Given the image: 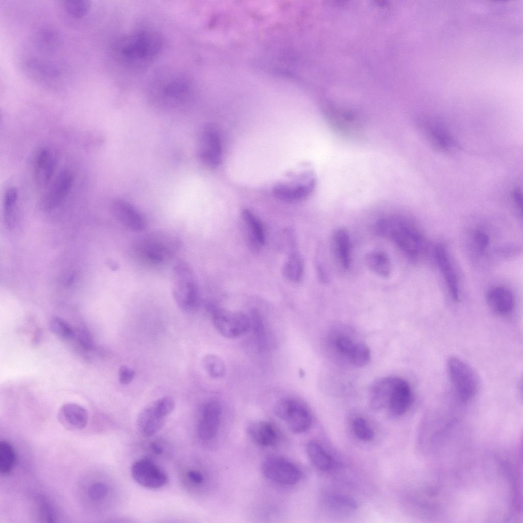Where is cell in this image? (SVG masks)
Masks as SVG:
<instances>
[{
	"label": "cell",
	"instance_id": "cell-1",
	"mask_svg": "<svg viewBox=\"0 0 523 523\" xmlns=\"http://www.w3.org/2000/svg\"><path fill=\"white\" fill-rule=\"evenodd\" d=\"M163 47L160 34L152 29H141L117 38L112 45L114 57L123 67L141 71L150 66L159 56Z\"/></svg>",
	"mask_w": 523,
	"mask_h": 523
},
{
	"label": "cell",
	"instance_id": "cell-2",
	"mask_svg": "<svg viewBox=\"0 0 523 523\" xmlns=\"http://www.w3.org/2000/svg\"><path fill=\"white\" fill-rule=\"evenodd\" d=\"M370 405L376 411L388 408L393 415L401 416L410 408L413 394L410 384L397 376H389L378 380L373 386L370 394Z\"/></svg>",
	"mask_w": 523,
	"mask_h": 523
},
{
	"label": "cell",
	"instance_id": "cell-3",
	"mask_svg": "<svg viewBox=\"0 0 523 523\" xmlns=\"http://www.w3.org/2000/svg\"><path fill=\"white\" fill-rule=\"evenodd\" d=\"M375 229L377 233L390 239L411 258L419 257L426 250L424 236L409 220L402 217L381 218L376 222Z\"/></svg>",
	"mask_w": 523,
	"mask_h": 523
},
{
	"label": "cell",
	"instance_id": "cell-4",
	"mask_svg": "<svg viewBox=\"0 0 523 523\" xmlns=\"http://www.w3.org/2000/svg\"><path fill=\"white\" fill-rule=\"evenodd\" d=\"M172 295L179 308L191 314L198 310L200 294L196 277L189 265L178 262L172 269Z\"/></svg>",
	"mask_w": 523,
	"mask_h": 523
},
{
	"label": "cell",
	"instance_id": "cell-5",
	"mask_svg": "<svg viewBox=\"0 0 523 523\" xmlns=\"http://www.w3.org/2000/svg\"><path fill=\"white\" fill-rule=\"evenodd\" d=\"M323 106L328 124L338 133L349 137H358L364 129L360 114L354 109L327 98Z\"/></svg>",
	"mask_w": 523,
	"mask_h": 523
},
{
	"label": "cell",
	"instance_id": "cell-6",
	"mask_svg": "<svg viewBox=\"0 0 523 523\" xmlns=\"http://www.w3.org/2000/svg\"><path fill=\"white\" fill-rule=\"evenodd\" d=\"M179 245V242L173 237L162 233H152L137 243L135 251L143 261L159 265L172 257Z\"/></svg>",
	"mask_w": 523,
	"mask_h": 523
},
{
	"label": "cell",
	"instance_id": "cell-7",
	"mask_svg": "<svg viewBox=\"0 0 523 523\" xmlns=\"http://www.w3.org/2000/svg\"><path fill=\"white\" fill-rule=\"evenodd\" d=\"M154 85L153 94L159 102L176 106L186 102L193 96V84L188 78L180 74H170L158 79Z\"/></svg>",
	"mask_w": 523,
	"mask_h": 523
},
{
	"label": "cell",
	"instance_id": "cell-8",
	"mask_svg": "<svg viewBox=\"0 0 523 523\" xmlns=\"http://www.w3.org/2000/svg\"><path fill=\"white\" fill-rule=\"evenodd\" d=\"M447 372L454 392L460 400L467 401L475 396L479 386L478 377L467 363L458 357H450Z\"/></svg>",
	"mask_w": 523,
	"mask_h": 523
},
{
	"label": "cell",
	"instance_id": "cell-9",
	"mask_svg": "<svg viewBox=\"0 0 523 523\" xmlns=\"http://www.w3.org/2000/svg\"><path fill=\"white\" fill-rule=\"evenodd\" d=\"M276 415L284 421L291 431L301 433L310 429L312 423L311 414L299 401L292 398H283L274 407Z\"/></svg>",
	"mask_w": 523,
	"mask_h": 523
},
{
	"label": "cell",
	"instance_id": "cell-10",
	"mask_svg": "<svg viewBox=\"0 0 523 523\" xmlns=\"http://www.w3.org/2000/svg\"><path fill=\"white\" fill-rule=\"evenodd\" d=\"M212 321L217 330L224 337L233 339L245 334L250 326L249 318L241 312H232L209 304Z\"/></svg>",
	"mask_w": 523,
	"mask_h": 523
},
{
	"label": "cell",
	"instance_id": "cell-11",
	"mask_svg": "<svg viewBox=\"0 0 523 523\" xmlns=\"http://www.w3.org/2000/svg\"><path fill=\"white\" fill-rule=\"evenodd\" d=\"M262 470L268 480L284 485L295 484L301 478V472L297 466L278 456L265 458L262 462Z\"/></svg>",
	"mask_w": 523,
	"mask_h": 523
},
{
	"label": "cell",
	"instance_id": "cell-12",
	"mask_svg": "<svg viewBox=\"0 0 523 523\" xmlns=\"http://www.w3.org/2000/svg\"><path fill=\"white\" fill-rule=\"evenodd\" d=\"M74 180V174L70 170H61L39 199L40 209L48 211L59 206L68 195Z\"/></svg>",
	"mask_w": 523,
	"mask_h": 523
},
{
	"label": "cell",
	"instance_id": "cell-13",
	"mask_svg": "<svg viewBox=\"0 0 523 523\" xmlns=\"http://www.w3.org/2000/svg\"><path fill=\"white\" fill-rule=\"evenodd\" d=\"M198 156L206 166L217 168L221 162L222 145L218 130L206 125L201 129L198 137Z\"/></svg>",
	"mask_w": 523,
	"mask_h": 523
},
{
	"label": "cell",
	"instance_id": "cell-14",
	"mask_svg": "<svg viewBox=\"0 0 523 523\" xmlns=\"http://www.w3.org/2000/svg\"><path fill=\"white\" fill-rule=\"evenodd\" d=\"M133 480L140 485L149 489H158L168 481L165 472L152 460L144 458L133 463L131 468Z\"/></svg>",
	"mask_w": 523,
	"mask_h": 523
},
{
	"label": "cell",
	"instance_id": "cell-15",
	"mask_svg": "<svg viewBox=\"0 0 523 523\" xmlns=\"http://www.w3.org/2000/svg\"><path fill=\"white\" fill-rule=\"evenodd\" d=\"M57 158L52 149L42 147L37 150L32 161V173L36 185L43 188L47 186L54 176Z\"/></svg>",
	"mask_w": 523,
	"mask_h": 523
},
{
	"label": "cell",
	"instance_id": "cell-16",
	"mask_svg": "<svg viewBox=\"0 0 523 523\" xmlns=\"http://www.w3.org/2000/svg\"><path fill=\"white\" fill-rule=\"evenodd\" d=\"M334 346L337 352L343 356L352 365L362 367L370 360V352L365 344L354 341L346 335L337 336L334 340Z\"/></svg>",
	"mask_w": 523,
	"mask_h": 523
},
{
	"label": "cell",
	"instance_id": "cell-17",
	"mask_svg": "<svg viewBox=\"0 0 523 523\" xmlns=\"http://www.w3.org/2000/svg\"><path fill=\"white\" fill-rule=\"evenodd\" d=\"M113 216L122 224L131 231L140 232L146 227L141 214L130 203L122 199H115L110 204Z\"/></svg>",
	"mask_w": 523,
	"mask_h": 523
},
{
	"label": "cell",
	"instance_id": "cell-18",
	"mask_svg": "<svg viewBox=\"0 0 523 523\" xmlns=\"http://www.w3.org/2000/svg\"><path fill=\"white\" fill-rule=\"evenodd\" d=\"M316 184L315 177L311 174L301 182L294 185L279 183L275 185L273 192L278 199L294 202L307 197L313 191Z\"/></svg>",
	"mask_w": 523,
	"mask_h": 523
},
{
	"label": "cell",
	"instance_id": "cell-19",
	"mask_svg": "<svg viewBox=\"0 0 523 523\" xmlns=\"http://www.w3.org/2000/svg\"><path fill=\"white\" fill-rule=\"evenodd\" d=\"M59 423L70 431L84 429L87 425L89 416L87 410L80 405L68 402L62 405L57 413Z\"/></svg>",
	"mask_w": 523,
	"mask_h": 523
},
{
	"label": "cell",
	"instance_id": "cell-20",
	"mask_svg": "<svg viewBox=\"0 0 523 523\" xmlns=\"http://www.w3.org/2000/svg\"><path fill=\"white\" fill-rule=\"evenodd\" d=\"M421 128L430 143L442 151H448L453 146L452 137L447 128L438 120L432 118L423 120Z\"/></svg>",
	"mask_w": 523,
	"mask_h": 523
},
{
	"label": "cell",
	"instance_id": "cell-21",
	"mask_svg": "<svg viewBox=\"0 0 523 523\" xmlns=\"http://www.w3.org/2000/svg\"><path fill=\"white\" fill-rule=\"evenodd\" d=\"M221 414V407L218 402L210 401L205 403L197 429L198 436L202 440L208 441L215 437L219 429Z\"/></svg>",
	"mask_w": 523,
	"mask_h": 523
},
{
	"label": "cell",
	"instance_id": "cell-22",
	"mask_svg": "<svg viewBox=\"0 0 523 523\" xmlns=\"http://www.w3.org/2000/svg\"><path fill=\"white\" fill-rule=\"evenodd\" d=\"M242 229L248 244L252 249H260L265 242V231L261 221L247 209L242 211Z\"/></svg>",
	"mask_w": 523,
	"mask_h": 523
},
{
	"label": "cell",
	"instance_id": "cell-23",
	"mask_svg": "<svg viewBox=\"0 0 523 523\" xmlns=\"http://www.w3.org/2000/svg\"><path fill=\"white\" fill-rule=\"evenodd\" d=\"M165 418L156 411L152 402L139 413L137 419L138 429L143 436H152L163 427Z\"/></svg>",
	"mask_w": 523,
	"mask_h": 523
},
{
	"label": "cell",
	"instance_id": "cell-24",
	"mask_svg": "<svg viewBox=\"0 0 523 523\" xmlns=\"http://www.w3.org/2000/svg\"><path fill=\"white\" fill-rule=\"evenodd\" d=\"M247 433L254 442L263 446H273L277 443L279 438L275 426L265 421L250 423L247 427Z\"/></svg>",
	"mask_w": 523,
	"mask_h": 523
},
{
	"label": "cell",
	"instance_id": "cell-25",
	"mask_svg": "<svg viewBox=\"0 0 523 523\" xmlns=\"http://www.w3.org/2000/svg\"><path fill=\"white\" fill-rule=\"evenodd\" d=\"M333 249L339 265L344 270H348L351 264V242L348 231L339 228L333 233Z\"/></svg>",
	"mask_w": 523,
	"mask_h": 523
},
{
	"label": "cell",
	"instance_id": "cell-26",
	"mask_svg": "<svg viewBox=\"0 0 523 523\" xmlns=\"http://www.w3.org/2000/svg\"><path fill=\"white\" fill-rule=\"evenodd\" d=\"M437 264L446 280L450 295L454 300L459 298V287L457 277L444 248L437 246L435 251Z\"/></svg>",
	"mask_w": 523,
	"mask_h": 523
},
{
	"label": "cell",
	"instance_id": "cell-27",
	"mask_svg": "<svg viewBox=\"0 0 523 523\" xmlns=\"http://www.w3.org/2000/svg\"><path fill=\"white\" fill-rule=\"evenodd\" d=\"M487 301L490 308L501 314L510 312L514 306V297L508 289L504 287H496L489 291Z\"/></svg>",
	"mask_w": 523,
	"mask_h": 523
},
{
	"label": "cell",
	"instance_id": "cell-28",
	"mask_svg": "<svg viewBox=\"0 0 523 523\" xmlns=\"http://www.w3.org/2000/svg\"><path fill=\"white\" fill-rule=\"evenodd\" d=\"M327 511L332 514L346 516L353 513L357 509L356 502L352 497L342 494L332 493L325 498Z\"/></svg>",
	"mask_w": 523,
	"mask_h": 523
},
{
	"label": "cell",
	"instance_id": "cell-29",
	"mask_svg": "<svg viewBox=\"0 0 523 523\" xmlns=\"http://www.w3.org/2000/svg\"><path fill=\"white\" fill-rule=\"evenodd\" d=\"M306 451L311 461L317 468L322 471L330 469L332 464V458L320 443L315 441L309 442Z\"/></svg>",
	"mask_w": 523,
	"mask_h": 523
},
{
	"label": "cell",
	"instance_id": "cell-30",
	"mask_svg": "<svg viewBox=\"0 0 523 523\" xmlns=\"http://www.w3.org/2000/svg\"><path fill=\"white\" fill-rule=\"evenodd\" d=\"M303 271L304 264L301 255L297 251L292 252L283 265V275L289 281L298 282L302 279Z\"/></svg>",
	"mask_w": 523,
	"mask_h": 523
},
{
	"label": "cell",
	"instance_id": "cell-31",
	"mask_svg": "<svg viewBox=\"0 0 523 523\" xmlns=\"http://www.w3.org/2000/svg\"><path fill=\"white\" fill-rule=\"evenodd\" d=\"M366 262L369 268L377 275L386 277L391 272V265L388 256L381 251H373L366 257Z\"/></svg>",
	"mask_w": 523,
	"mask_h": 523
},
{
	"label": "cell",
	"instance_id": "cell-32",
	"mask_svg": "<svg viewBox=\"0 0 523 523\" xmlns=\"http://www.w3.org/2000/svg\"><path fill=\"white\" fill-rule=\"evenodd\" d=\"M29 74L41 80L58 77L59 71L55 65L38 60H31L27 65Z\"/></svg>",
	"mask_w": 523,
	"mask_h": 523
},
{
	"label": "cell",
	"instance_id": "cell-33",
	"mask_svg": "<svg viewBox=\"0 0 523 523\" xmlns=\"http://www.w3.org/2000/svg\"><path fill=\"white\" fill-rule=\"evenodd\" d=\"M16 453L13 446L9 442L3 440L0 442V472L3 475L9 474L16 462Z\"/></svg>",
	"mask_w": 523,
	"mask_h": 523
},
{
	"label": "cell",
	"instance_id": "cell-34",
	"mask_svg": "<svg viewBox=\"0 0 523 523\" xmlns=\"http://www.w3.org/2000/svg\"><path fill=\"white\" fill-rule=\"evenodd\" d=\"M62 38L57 31L51 29L42 31L37 38L39 47L46 52H53L58 49L61 44Z\"/></svg>",
	"mask_w": 523,
	"mask_h": 523
},
{
	"label": "cell",
	"instance_id": "cell-35",
	"mask_svg": "<svg viewBox=\"0 0 523 523\" xmlns=\"http://www.w3.org/2000/svg\"><path fill=\"white\" fill-rule=\"evenodd\" d=\"M49 327L54 335L62 340H72L74 334L75 328L58 316H53L51 318Z\"/></svg>",
	"mask_w": 523,
	"mask_h": 523
},
{
	"label": "cell",
	"instance_id": "cell-36",
	"mask_svg": "<svg viewBox=\"0 0 523 523\" xmlns=\"http://www.w3.org/2000/svg\"><path fill=\"white\" fill-rule=\"evenodd\" d=\"M202 365L207 373L212 378H220L225 372V366L222 360L213 354H208L202 360Z\"/></svg>",
	"mask_w": 523,
	"mask_h": 523
},
{
	"label": "cell",
	"instance_id": "cell-37",
	"mask_svg": "<svg viewBox=\"0 0 523 523\" xmlns=\"http://www.w3.org/2000/svg\"><path fill=\"white\" fill-rule=\"evenodd\" d=\"M18 197V192L15 187H10L5 192L3 200L4 215L8 225H11Z\"/></svg>",
	"mask_w": 523,
	"mask_h": 523
},
{
	"label": "cell",
	"instance_id": "cell-38",
	"mask_svg": "<svg viewBox=\"0 0 523 523\" xmlns=\"http://www.w3.org/2000/svg\"><path fill=\"white\" fill-rule=\"evenodd\" d=\"M90 2L85 0L64 1L63 8L67 14L73 18L79 19L84 17L89 12Z\"/></svg>",
	"mask_w": 523,
	"mask_h": 523
},
{
	"label": "cell",
	"instance_id": "cell-39",
	"mask_svg": "<svg viewBox=\"0 0 523 523\" xmlns=\"http://www.w3.org/2000/svg\"><path fill=\"white\" fill-rule=\"evenodd\" d=\"M352 427L355 435L361 441L369 442L373 439V431L364 418H354L352 422Z\"/></svg>",
	"mask_w": 523,
	"mask_h": 523
},
{
	"label": "cell",
	"instance_id": "cell-40",
	"mask_svg": "<svg viewBox=\"0 0 523 523\" xmlns=\"http://www.w3.org/2000/svg\"><path fill=\"white\" fill-rule=\"evenodd\" d=\"M38 510L40 519L46 522H53L57 519L56 510L46 498L41 496L38 499Z\"/></svg>",
	"mask_w": 523,
	"mask_h": 523
},
{
	"label": "cell",
	"instance_id": "cell-41",
	"mask_svg": "<svg viewBox=\"0 0 523 523\" xmlns=\"http://www.w3.org/2000/svg\"><path fill=\"white\" fill-rule=\"evenodd\" d=\"M81 348L90 350L93 346V339L89 332L83 328L75 329L72 339Z\"/></svg>",
	"mask_w": 523,
	"mask_h": 523
},
{
	"label": "cell",
	"instance_id": "cell-42",
	"mask_svg": "<svg viewBox=\"0 0 523 523\" xmlns=\"http://www.w3.org/2000/svg\"><path fill=\"white\" fill-rule=\"evenodd\" d=\"M156 411L162 416L167 417L174 410L175 401L170 396H164L153 402Z\"/></svg>",
	"mask_w": 523,
	"mask_h": 523
},
{
	"label": "cell",
	"instance_id": "cell-43",
	"mask_svg": "<svg viewBox=\"0 0 523 523\" xmlns=\"http://www.w3.org/2000/svg\"><path fill=\"white\" fill-rule=\"evenodd\" d=\"M108 492L107 486L104 483L96 482L88 488L89 497L93 500L98 501L106 497Z\"/></svg>",
	"mask_w": 523,
	"mask_h": 523
},
{
	"label": "cell",
	"instance_id": "cell-44",
	"mask_svg": "<svg viewBox=\"0 0 523 523\" xmlns=\"http://www.w3.org/2000/svg\"><path fill=\"white\" fill-rule=\"evenodd\" d=\"M135 376V372L132 368L127 366H121L118 370V379L120 383L124 385L131 383Z\"/></svg>",
	"mask_w": 523,
	"mask_h": 523
},
{
	"label": "cell",
	"instance_id": "cell-45",
	"mask_svg": "<svg viewBox=\"0 0 523 523\" xmlns=\"http://www.w3.org/2000/svg\"><path fill=\"white\" fill-rule=\"evenodd\" d=\"M474 237V241L479 249L481 251L485 250L489 244L488 235L481 231H477Z\"/></svg>",
	"mask_w": 523,
	"mask_h": 523
},
{
	"label": "cell",
	"instance_id": "cell-46",
	"mask_svg": "<svg viewBox=\"0 0 523 523\" xmlns=\"http://www.w3.org/2000/svg\"><path fill=\"white\" fill-rule=\"evenodd\" d=\"M188 478L197 484H201L203 482V476L198 471L191 470L188 473Z\"/></svg>",
	"mask_w": 523,
	"mask_h": 523
},
{
	"label": "cell",
	"instance_id": "cell-47",
	"mask_svg": "<svg viewBox=\"0 0 523 523\" xmlns=\"http://www.w3.org/2000/svg\"><path fill=\"white\" fill-rule=\"evenodd\" d=\"M150 447L152 452L156 455H161L164 451L163 444L159 441H155L152 442Z\"/></svg>",
	"mask_w": 523,
	"mask_h": 523
},
{
	"label": "cell",
	"instance_id": "cell-48",
	"mask_svg": "<svg viewBox=\"0 0 523 523\" xmlns=\"http://www.w3.org/2000/svg\"><path fill=\"white\" fill-rule=\"evenodd\" d=\"M513 199L514 200V202L516 206L517 207V208L519 210H521V209H522L521 193V192L518 189H516L514 191V192L513 193Z\"/></svg>",
	"mask_w": 523,
	"mask_h": 523
}]
</instances>
